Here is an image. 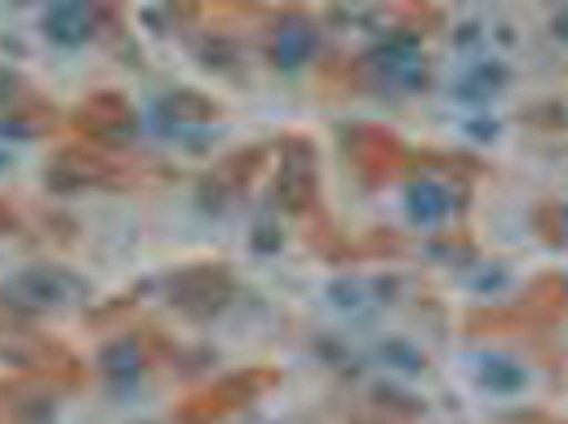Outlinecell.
<instances>
[{"label":"cell","instance_id":"cell-1","mask_svg":"<svg viewBox=\"0 0 568 424\" xmlns=\"http://www.w3.org/2000/svg\"><path fill=\"white\" fill-rule=\"evenodd\" d=\"M344 149H348L353 170L361 179H369V183H390V179H399L403 165H407L403 144L395 141L386 128H374V123L353 128V132L344 137Z\"/></svg>","mask_w":568,"mask_h":424},{"label":"cell","instance_id":"cell-2","mask_svg":"<svg viewBox=\"0 0 568 424\" xmlns=\"http://www.w3.org/2000/svg\"><path fill=\"white\" fill-rule=\"evenodd\" d=\"M276 377L260 370V374H234L225 377L221 386H209V391H200V395H191L183 407H179V424H213L221 416H230L237 407H246V403L260 395L263 386H272Z\"/></svg>","mask_w":568,"mask_h":424},{"label":"cell","instance_id":"cell-3","mask_svg":"<svg viewBox=\"0 0 568 424\" xmlns=\"http://www.w3.org/2000/svg\"><path fill=\"white\" fill-rule=\"evenodd\" d=\"M318 195V170L306 141L284 144V170H281V204L288 212H306Z\"/></svg>","mask_w":568,"mask_h":424},{"label":"cell","instance_id":"cell-4","mask_svg":"<svg viewBox=\"0 0 568 424\" xmlns=\"http://www.w3.org/2000/svg\"><path fill=\"white\" fill-rule=\"evenodd\" d=\"M260 165H263V149H242V153L225 158V162L213 170V188L221 183V188H230V191H242L260 174Z\"/></svg>","mask_w":568,"mask_h":424},{"label":"cell","instance_id":"cell-5","mask_svg":"<svg viewBox=\"0 0 568 424\" xmlns=\"http://www.w3.org/2000/svg\"><path fill=\"white\" fill-rule=\"evenodd\" d=\"M81 115H85V123H94L98 132H106V128H128L132 123V107L119 94H94L85 102Z\"/></svg>","mask_w":568,"mask_h":424},{"label":"cell","instance_id":"cell-6","mask_svg":"<svg viewBox=\"0 0 568 424\" xmlns=\"http://www.w3.org/2000/svg\"><path fill=\"white\" fill-rule=\"evenodd\" d=\"M13 225V209L9 204H0V230H9Z\"/></svg>","mask_w":568,"mask_h":424}]
</instances>
